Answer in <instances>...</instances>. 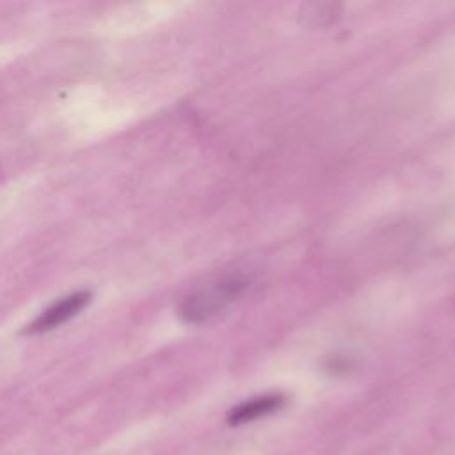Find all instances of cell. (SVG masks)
<instances>
[{
    "label": "cell",
    "instance_id": "obj_1",
    "mask_svg": "<svg viewBox=\"0 0 455 455\" xmlns=\"http://www.w3.org/2000/svg\"><path fill=\"white\" fill-rule=\"evenodd\" d=\"M254 277L245 270H226L194 288L178 306L187 323H204L236 304L252 286Z\"/></svg>",
    "mask_w": 455,
    "mask_h": 455
},
{
    "label": "cell",
    "instance_id": "obj_2",
    "mask_svg": "<svg viewBox=\"0 0 455 455\" xmlns=\"http://www.w3.org/2000/svg\"><path fill=\"white\" fill-rule=\"evenodd\" d=\"M92 293L87 290L75 291L71 295L62 297L60 300L53 302L50 307H46L39 316H36L25 329L27 334H37V332H46L50 329H55L73 316H76L89 302H91Z\"/></svg>",
    "mask_w": 455,
    "mask_h": 455
},
{
    "label": "cell",
    "instance_id": "obj_3",
    "mask_svg": "<svg viewBox=\"0 0 455 455\" xmlns=\"http://www.w3.org/2000/svg\"><path fill=\"white\" fill-rule=\"evenodd\" d=\"M286 402V396L281 393H267L254 398H249L238 405H235L228 412V423L229 425H242L247 421H254L258 418L268 416L281 409Z\"/></svg>",
    "mask_w": 455,
    "mask_h": 455
},
{
    "label": "cell",
    "instance_id": "obj_4",
    "mask_svg": "<svg viewBox=\"0 0 455 455\" xmlns=\"http://www.w3.org/2000/svg\"><path fill=\"white\" fill-rule=\"evenodd\" d=\"M341 16V5L336 2H309L299 11V20L302 25L311 28L329 27L336 23Z\"/></svg>",
    "mask_w": 455,
    "mask_h": 455
}]
</instances>
